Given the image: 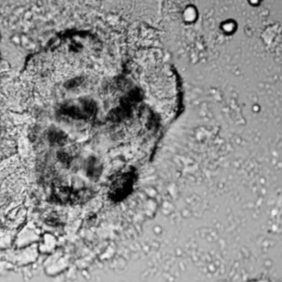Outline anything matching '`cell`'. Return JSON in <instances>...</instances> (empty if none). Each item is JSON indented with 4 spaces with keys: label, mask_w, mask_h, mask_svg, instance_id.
<instances>
[{
    "label": "cell",
    "mask_w": 282,
    "mask_h": 282,
    "mask_svg": "<svg viewBox=\"0 0 282 282\" xmlns=\"http://www.w3.org/2000/svg\"><path fill=\"white\" fill-rule=\"evenodd\" d=\"M133 185L132 180H129L128 178H123L116 181L112 186L113 198L120 200L126 197L128 192L130 191V188Z\"/></svg>",
    "instance_id": "cell-1"
}]
</instances>
